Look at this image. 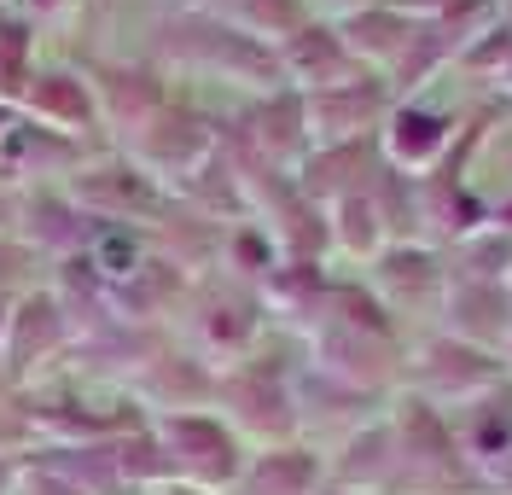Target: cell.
<instances>
[{"label":"cell","instance_id":"cell-1","mask_svg":"<svg viewBox=\"0 0 512 495\" xmlns=\"http://www.w3.org/2000/svg\"><path fill=\"white\" fill-rule=\"evenodd\" d=\"M146 59L181 88H222L233 99H256V94H274V88H286V76H280V53L274 47H262L251 41L245 30H233L222 18H210L204 6H181V12H169L152 41H146Z\"/></svg>","mask_w":512,"mask_h":495},{"label":"cell","instance_id":"cell-2","mask_svg":"<svg viewBox=\"0 0 512 495\" xmlns=\"http://www.w3.org/2000/svg\"><path fill=\"white\" fill-rule=\"evenodd\" d=\"M268 332H274V321H268L262 292H256L251 280L227 274V268H204V274H192L181 309L169 315V338L187 344L192 356H204L216 373L233 367V362H245L251 350H262Z\"/></svg>","mask_w":512,"mask_h":495},{"label":"cell","instance_id":"cell-3","mask_svg":"<svg viewBox=\"0 0 512 495\" xmlns=\"http://www.w3.org/2000/svg\"><path fill=\"white\" fill-rule=\"evenodd\" d=\"M297 362H303V350H297ZM297 362H286V332L274 327L262 350L216 373V414L251 443V455L303 443L297 437Z\"/></svg>","mask_w":512,"mask_h":495},{"label":"cell","instance_id":"cell-4","mask_svg":"<svg viewBox=\"0 0 512 495\" xmlns=\"http://www.w3.org/2000/svg\"><path fill=\"white\" fill-rule=\"evenodd\" d=\"M12 396L24 402L35 443H105V437H123L146 420L128 391L82 379V373H59L35 391H12Z\"/></svg>","mask_w":512,"mask_h":495},{"label":"cell","instance_id":"cell-5","mask_svg":"<svg viewBox=\"0 0 512 495\" xmlns=\"http://www.w3.org/2000/svg\"><path fill=\"white\" fill-rule=\"evenodd\" d=\"M384 420L396 437V495H478L443 408H431L414 391H396Z\"/></svg>","mask_w":512,"mask_h":495},{"label":"cell","instance_id":"cell-6","mask_svg":"<svg viewBox=\"0 0 512 495\" xmlns=\"http://www.w3.org/2000/svg\"><path fill=\"white\" fill-rule=\"evenodd\" d=\"M163 455L175 466V478L204 495H233L245 466H251V443L227 426L216 408H192V414H158L152 420Z\"/></svg>","mask_w":512,"mask_h":495},{"label":"cell","instance_id":"cell-7","mask_svg":"<svg viewBox=\"0 0 512 495\" xmlns=\"http://www.w3.org/2000/svg\"><path fill=\"white\" fill-rule=\"evenodd\" d=\"M64 193L76 198L88 216H99V222H128V228H146V233H158L181 210V198L169 193L163 181H152L134 158H123L117 146L94 152L88 164L64 181Z\"/></svg>","mask_w":512,"mask_h":495},{"label":"cell","instance_id":"cell-8","mask_svg":"<svg viewBox=\"0 0 512 495\" xmlns=\"http://www.w3.org/2000/svg\"><path fill=\"white\" fill-rule=\"evenodd\" d=\"M495 385H507V362L501 356H489L478 344H466V338H454V332L431 327L425 338L408 344V373H402V391L425 396L431 408H466V402H478L489 396Z\"/></svg>","mask_w":512,"mask_h":495},{"label":"cell","instance_id":"cell-9","mask_svg":"<svg viewBox=\"0 0 512 495\" xmlns=\"http://www.w3.org/2000/svg\"><path fill=\"white\" fill-rule=\"evenodd\" d=\"M216 146H222V111H204L192 94L175 88V99H169L128 146H117V152L134 158L152 181H163V187L175 193L192 169H204L210 158H216Z\"/></svg>","mask_w":512,"mask_h":495},{"label":"cell","instance_id":"cell-10","mask_svg":"<svg viewBox=\"0 0 512 495\" xmlns=\"http://www.w3.org/2000/svg\"><path fill=\"white\" fill-rule=\"evenodd\" d=\"M76 350V321L64 309V297L47 286H35L12 303L6 321V391H35L47 379H59Z\"/></svg>","mask_w":512,"mask_h":495},{"label":"cell","instance_id":"cell-11","mask_svg":"<svg viewBox=\"0 0 512 495\" xmlns=\"http://www.w3.org/2000/svg\"><path fill=\"white\" fill-rule=\"evenodd\" d=\"M361 286L379 297L396 327H408V321L437 327V309H443L448 292V257L443 245H425V239H390L379 257L361 268Z\"/></svg>","mask_w":512,"mask_h":495},{"label":"cell","instance_id":"cell-12","mask_svg":"<svg viewBox=\"0 0 512 495\" xmlns=\"http://www.w3.org/2000/svg\"><path fill=\"white\" fill-rule=\"evenodd\" d=\"M82 70H88V82H94L99 123H105V140H111V146H128V140L175 99V82H169L152 59H140V53H88Z\"/></svg>","mask_w":512,"mask_h":495},{"label":"cell","instance_id":"cell-13","mask_svg":"<svg viewBox=\"0 0 512 495\" xmlns=\"http://www.w3.org/2000/svg\"><path fill=\"white\" fill-rule=\"evenodd\" d=\"M18 117H30V123H41V129H53V134H70V140H82V146H99V152L111 146V140H105V123H99V99H94V82H88L82 59L47 53V59L30 70V82H24Z\"/></svg>","mask_w":512,"mask_h":495},{"label":"cell","instance_id":"cell-14","mask_svg":"<svg viewBox=\"0 0 512 495\" xmlns=\"http://www.w3.org/2000/svg\"><path fill=\"white\" fill-rule=\"evenodd\" d=\"M478 495H512V379L448 414Z\"/></svg>","mask_w":512,"mask_h":495},{"label":"cell","instance_id":"cell-15","mask_svg":"<svg viewBox=\"0 0 512 495\" xmlns=\"http://www.w3.org/2000/svg\"><path fill=\"white\" fill-rule=\"evenodd\" d=\"M123 391L134 396V408H140L146 420H158V414H192V408H216V367L204 362V356H192L187 344L163 338L158 356L140 362L123 379Z\"/></svg>","mask_w":512,"mask_h":495},{"label":"cell","instance_id":"cell-16","mask_svg":"<svg viewBox=\"0 0 512 495\" xmlns=\"http://www.w3.org/2000/svg\"><path fill=\"white\" fill-rule=\"evenodd\" d=\"M460 134L466 129L454 123V111L425 105V94L390 99V111H384V123H379V152H384V164L396 169V175L419 181V175H431V169L460 146Z\"/></svg>","mask_w":512,"mask_h":495},{"label":"cell","instance_id":"cell-17","mask_svg":"<svg viewBox=\"0 0 512 495\" xmlns=\"http://www.w3.org/2000/svg\"><path fill=\"white\" fill-rule=\"evenodd\" d=\"M12 233H18L47 268H59V263L82 257V251L94 245L99 216H88L64 187H24V193H18V228Z\"/></svg>","mask_w":512,"mask_h":495},{"label":"cell","instance_id":"cell-18","mask_svg":"<svg viewBox=\"0 0 512 495\" xmlns=\"http://www.w3.org/2000/svg\"><path fill=\"white\" fill-rule=\"evenodd\" d=\"M94 152L99 146H82L70 134H53L41 123H30V117H18L6 129V140H0V187H12V193H24V187H64Z\"/></svg>","mask_w":512,"mask_h":495},{"label":"cell","instance_id":"cell-19","mask_svg":"<svg viewBox=\"0 0 512 495\" xmlns=\"http://www.w3.org/2000/svg\"><path fill=\"white\" fill-rule=\"evenodd\" d=\"M274 53H280V76H286L291 94H326V88H344V82L373 76V70L350 53L344 30L326 24V18H309V24L297 35H286Z\"/></svg>","mask_w":512,"mask_h":495},{"label":"cell","instance_id":"cell-20","mask_svg":"<svg viewBox=\"0 0 512 495\" xmlns=\"http://www.w3.org/2000/svg\"><path fill=\"white\" fill-rule=\"evenodd\" d=\"M437 327L478 344L489 356H507L512 344V292L501 280H466V274H448L443 309H437Z\"/></svg>","mask_w":512,"mask_h":495},{"label":"cell","instance_id":"cell-21","mask_svg":"<svg viewBox=\"0 0 512 495\" xmlns=\"http://www.w3.org/2000/svg\"><path fill=\"white\" fill-rule=\"evenodd\" d=\"M309 111V140L315 146H338V140H373L390 111V88L379 76H361L344 88H326V94H303Z\"/></svg>","mask_w":512,"mask_h":495},{"label":"cell","instance_id":"cell-22","mask_svg":"<svg viewBox=\"0 0 512 495\" xmlns=\"http://www.w3.org/2000/svg\"><path fill=\"white\" fill-rule=\"evenodd\" d=\"M320 210H326V245H332V257H338V263L367 268L384 245H390V228H384V216H379L373 187L332 198V204H320Z\"/></svg>","mask_w":512,"mask_h":495},{"label":"cell","instance_id":"cell-23","mask_svg":"<svg viewBox=\"0 0 512 495\" xmlns=\"http://www.w3.org/2000/svg\"><path fill=\"white\" fill-rule=\"evenodd\" d=\"M326 490V455L309 443H280L256 449L233 495H320Z\"/></svg>","mask_w":512,"mask_h":495},{"label":"cell","instance_id":"cell-24","mask_svg":"<svg viewBox=\"0 0 512 495\" xmlns=\"http://www.w3.org/2000/svg\"><path fill=\"white\" fill-rule=\"evenodd\" d=\"M210 18H222L233 30H245L251 41L262 47H280L286 35H297L315 12H309V0H198Z\"/></svg>","mask_w":512,"mask_h":495},{"label":"cell","instance_id":"cell-25","mask_svg":"<svg viewBox=\"0 0 512 495\" xmlns=\"http://www.w3.org/2000/svg\"><path fill=\"white\" fill-rule=\"evenodd\" d=\"M47 280H53V268L41 263L18 233H0V297H24Z\"/></svg>","mask_w":512,"mask_h":495},{"label":"cell","instance_id":"cell-26","mask_svg":"<svg viewBox=\"0 0 512 495\" xmlns=\"http://www.w3.org/2000/svg\"><path fill=\"white\" fill-rule=\"evenodd\" d=\"M24 449H35V431L30 420H24V402L12 391H0V455H24Z\"/></svg>","mask_w":512,"mask_h":495},{"label":"cell","instance_id":"cell-27","mask_svg":"<svg viewBox=\"0 0 512 495\" xmlns=\"http://www.w3.org/2000/svg\"><path fill=\"white\" fill-rule=\"evenodd\" d=\"M12 495H82V490H76L70 478H59V472H47L41 461L24 455V461H18V490Z\"/></svg>","mask_w":512,"mask_h":495},{"label":"cell","instance_id":"cell-28","mask_svg":"<svg viewBox=\"0 0 512 495\" xmlns=\"http://www.w3.org/2000/svg\"><path fill=\"white\" fill-rule=\"evenodd\" d=\"M367 6H379V0H309V12H315V18H326V24H344V18L367 12Z\"/></svg>","mask_w":512,"mask_h":495},{"label":"cell","instance_id":"cell-29","mask_svg":"<svg viewBox=\"0 0 512 495\" xmlns=\"http://www.w3.org/2000/svg\"><path fill=\"white\" fill-rule=\"evenodd\" d=\"M12 228H18V193L0 187V233H12Z\"/></svg>","mask_w":512,"mask_h":495},{"label":"cell","instance_id":"cell-30","mask_svg":"<svg viewBox=\"0 0 512 495\" xmlns=\"http://www.w3.org/2000/svg\"><path fill=\"white\" fill-rule=\"evenodd\" d=\"M12 303L18 297H0V391H6V321H12Z\"/></svg>","mask_w":512,"mask_h":495},{"label":"cell","instance_id":"cell-31","mask_svg":"<svg viewBox=\"0 0 512 495\" xmlns=\"http://www.w3.org/2000/svg\"><path fill=\"white\" fill-rule=\"evenodd\" d=\"M134 495H204V490H192V484H158V490H134Z\"/></svg>","mask_w":512,"mask_h":495},{"label":"cell","instance_id":"cell-32","mask_svg":"<svg viewBox=\"0 0 512 495\" xmlns=\"http://www.w3.org/2000/svg\"><path fill=\"white\" fill-rule=\"evenodd\" d=\"M105 6H111V0H88V12H94V24L105 18Z\"/></svg>","mask_w":512,"mask_h":495},{"label":"cell","instance_id":"cell-33","mask_svg":"<svg viewBox=\"0 0 512 495\" xmlns=\"http://www.w3.org/2000/svg\"><path fill=\"white\" fill-rule=\"evenodd\" d=\"M320 495H361V490H332V484H326V490H320Z\"/></svg>","mask_w":512,"mask_h":495},{"label":"cell","instance_id":"cell-34","mask_svg":"<svg viewBox=\"0 0 512 495\" xmlns=\"http://www.w3.org/2000/svg\"><path fill=\"white\" fill-rule=\"evenodd\" d=\"M501 362H507V379H512V344H507V356H501Z\"/></svg>","mask_w":512,"mask_h":495},{"label":"cell","instance_id":"cell-35","mask_svg":"<svg viewBox=\"0 0 512 495\" xmlns=\"http://www.w3.org/2000/svg\"><path fill=\"white\" fill-rule=\"evenodd\" d=\"M501 6H507V0H501Z\"/></svg>","mask_w":512,"mask_h":495}]
</instances>
